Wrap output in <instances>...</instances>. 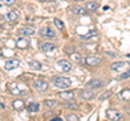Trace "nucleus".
<instances>
[{
  "instance_id": "obj_1",
  "label": "nucleus",
  "mask_w": 130,
  "mask_h": 121,
  "mask_svg": "<svg viewBox=\"0 0 130 121\" xmlns=\"http://www.w3.org/2000/svg\"><path fill=\"white\" fill-rule=\"evenodd\" d=\"M53 83L56 88H60V89H67L72 86V81L70 78H66V77H58L53 79Z\"/></svg>"
},
{
  "instance_id": "obj_2",
  "label": "nucleus",
  "mask_w": 130,
  "mask_h": 121,
  "mask_svg": "<svg viewBox=\"0 0 130 121\" xmlns=\"http://www.w3.org/2000/svg\"><path fill=\"white\" fill-rule=\"evenodd\" d=\"M9 90H10V92H11V93L13 94V95H26V93H27V89H22V88H20L19 84L15 83V82L10 83Z\"/></svg>"
},
{
  "instance_id": "obj_3",
  "label": "nucleus",
  "mask_w": 130,
  "mask_h": 121,
  "mask_svg": "<svg viewBox=\"0 0 130 121\" xmlns=\"http://www.w3.org/2000/svg\"><path fill=\"white\" fill-rule=\"evenodd\" d=\"M39 35L42 36L44 38H49V39H52V38H55L56 37V33L52 29L51 27H42L39 29Z\"/></svg>"
},
{
  "instance_id": "obj_4",
  "label": "nucleus",
  "mask_w": 130,
  "mask_h": 121,
  "mask_svg": "<svg viewBox=\"0 0 130 121\" xmlns=\"http://www.w3.org/2000/svg\"><path fill=\"white\" fill-rule=\"evenodd\" d=\"M32 87L39 92H46L48 90L49 86H48V83L46 81H43V80H41V79H37V80L34 81V83H32Z\"/></svg>"
},
{
  "instance_id": "obj_5",
  "label": "nucleus",
  "mask_w": 130,
  "mask_h": 121,
  "mask_svg": "<svg viewBox=\"0 0 130 121\" xmlns=\"http://www.w3.org/2000/svg\"><path fill=\"white\" fill-rule=\"evenodd\" d=\"M106 117L109 120H113V121L123 119V116H121V114L118 110H116V109H107L106 110Z\"/></svg>"
},
{
  "instance_id": "obj_6",
  "label": "nucleus",
  "mask_w": 130,
  "mask_h": 121,
  "mask_svg": "<svg viewBox=\"0 0 130 121\" xmlns=\"http://www.w3.org/2000/svg\"><path fill=\"white\" fill-rule=\"evenodd\" d=\"M129 65V63H125V62H115L111 64V66H109V68H111L112 71H121L126 69V67H127Z\"/></svg>"
},
{
  "instance_id": "obj_7",
  "label": "nucleus",
  "mask_w": 130,
  "mask_h": 121,
  "mask_svg": "<svg viewBox=\"0 0 130 121\" xmlns=\"http://www.w3.org/2000/svg\"><path fill=\"white\" fill-rule=\"evenodd\" d=\"M21 65V61L20 59H9L5 63V69L6 70H12L18 68Z\"/></svg>"
},
{
  "instance_id": "obj_8",
  "label": "nucleus",
  "mask_w": 130,
  "mask_h": 121,
  "mask_svg": "<svg viewBox=\"0 0 130 121\" xmlns=\"http://www.w3.org/2000/svg\"><path fill=\"white\" fill-rule=\"evenodd\" d=\"M101 61L102 59L99 56H88L87 58H85V63L89 66H96L101 63Z\"/></svg>"
},
{
  "instance_id": "obj_9",
  "label": "nucleus",
  "mask_w": 130,
  "mask_h": 121,
  "mask_svg": "<svg viewBox=\"0 0 130 121\" xmlns=\"http://www.w3.org/2000/svg\"><path fill=\"white\" fill-rule=\"evenodd\" d=\"M56 65H58L60 68H62V71H70L72 69V64L68 62V61H65V59H61L59 61L58 63H56Z\"/></svg>"
},
{
  "instance_id": "obj_10",
  "label": "nucleus",
  "mask_w": 130,
  "mask_h": 121,
  "mask_svg": "<svg viewBox=\"0 0 130 121\" xmlns=\"http://www.w3.org/2000/svg\"><path fill=\"white\" fill-rule=\"evenodd\" d=\"M103 86V81L100 79H91L90 81L87 82V87L91 89H98Z\"/></svg>"
},
{
  "instance_id": "obj_11",
  "label": "nucleus",
  "mask_w": 130,
  "mask_h": 121,
  "mask_svg": "<svg viewBox=\"0 0 130 121\" xmlns=\"http://www.w3.org/2000/svg\"><path fill=\"white\" fill-rule=\"evenodd\" d=\"M93 94L94 93H93L92 90H90V89H85V90H83L80 92V97L89 100V99H91L93 97Z\"/></svg>"
},
{
  "instance_id": "obj_12",
  "label": "nucleus",
  "mask_w": 130,
  "mask_h": 121,
  "mask_svg": "<svg viewBox=\"0 0 130 121\" xmlns=\"http://www.w3.org/2000/svg\"><path fill=\"white\" fill-rule=\"evenodd\" d=\"M60 97L62 99H65V100H71L75 97V94L73 91H64V92H61L59 93Z\"/></svg>"
},
{
  "instance_id": "obj_13",
  "label": "nucleus",
  "mask_w": 130,
  "mask_h": 121,
  "mask_svg": "<svg viewBox=\"0 0 130 121\" xmlns=\"http://www.w3.org/2000/svg\"><path fill=\"white\" fill-rule=\"evenodd\" d=\"M18 17H19V13H18V11L13 10V11H10L9 13H8V14L6 15V21H7V22L12 23V22H15L16 19H18Z\"/></svg>"
},
{
  "instance_id": "obj_14",
  "label": "nucleus",
  "mask_w": 130,
  "mask_h": 121,
  "mask_svg": "<svg viewBox=\"0 0 130 121\" xmlns=\"http://www.w3.org/2000/svg\"><path fill=\"white\" fill-rule=\"evenodd\" d=\"M16 47L19 49H26V48L29 47V41L26 38H20L18 41H16Z\"/></svg>"
},
{
  "instance_id": "obj_15",
  "label": "nucleus",
  "mask_w": 130,
  "mask_h": 121,
  "mask_svg": "<svg viewBox=\"0 0 130 121\" xmlns=\"http://www.w3.org/2000/svg\"><path fill=\"white\" fill-rule=\"evenodd\" d=\"M72 11L74 12L75 14H77V15H86L88 13V11H87L86 8H83L80 6H74V7H73V9H72Z\"/></svg>"
},
{
  "instance_id": "obj_16",
  "label": "nucleus",
  "mask_w": 130,
  "mask_h": 121,
  "mask_svg": "<svg viewBox=\"0 0 130 121\" xmlns=\"http://www.w3.org/2000/svg\"><path fill=\"white\" fill-rule=\"evenodd\" d=\"M19 33L22 36H25V37H30V36H32L35 34V30L30 27H24V28H21V29H20Z\"/></svg>"
},
{
  "instance_id": "obj_17",
  "label": "nucleus",
  "mask_w": 130,
  "mask_h": 121,
  "mask_svg": "<svg viewBox=\"0 0 130 121\" xmlns=\"http://www.w3.org/2000/svg\"><path fill=\"white\" fill-rule=\"evenodd\" d=\"M12 106L15 110H23L24 108H25V104L22 99H15L13 100V103H12Z\"/></svg>"
},
{
  "instance_id": "obj_18",
  "label": "nucleus",
  "mask_w": 130,
  "mask_h": 121,
  "mask_svg": "<svg viewBox=\"0 0 130 121\" xmlns=\"http://www.w3.org/2000/svg\"><path fill=\"white\" fill-rule=\"evenodd\" d=\"M27 64H28V66H29L31 69H36V70H40V69H41V67H42L41 63H39L38 61H35V59L28 61Z\"/></svg>"
},
{
  "instance_id": "obj_19",
  "label": "nucleus",
  "mask_w": 130,
  "mask_h": 121,
  "mask_svg": "<svg viewBox=\"0 0 130 121\" xmlns=\"http://www.w3.org/2000/svg\"><path fill=\"white\" fill-rule=\"evenodd\" d=\"M86 8H87V10H89L90 12H95L100 8V6H99V3H96L94 1H89L86 3Z\"/></svg>"
},
{
  "instance_id": "obj_20",
  "label": "nucleus",
  "mask_w": 130,
  "mask_h": 121,
  "mask_svg": "<svg viewBox=\"0 0 130 121\" xmlns=\"http://www.w3.org/2000/svg\"><path fill=\"white\" fill-rule=\"evenodd\" d=\"M41 49H42V51H44V52H53V51L56 49V47L54 46L53 43L46 42V43H43L42 46H41Z\"/></svg>"
},
{
  "instance_id": "obj_21",
  "label": "nucleus",
  "mask_w": 130,
  "mask_h": 121,
  "mask_svg": "<svg viewBox=\"0 0 130 121\" xmlns=\"http://www.w3.org/2000/svg\"><path fill=\"white\" fill-rule=\"evenodd\" d=\"M40 109V105L38 103H30L27 106V110L29 112H38Z\"/></svg>"
},
{
  "instance_id": "obj_22",
  "label": "nucleus",
  "mask_w": 130,
  "mask_h": 121,
  "mask_svg": "<svg viewBox=\"0 0 130 121\" xmlns=\"http://www.w3.org/2000/svg\"><path fill=\"white\" fill-rule=\"evenodd\" d=\"M120 97L123 98L124 100H127V102H129L130 100V89H125V90H123L119 93Z\"/></svg>"
},
{
  "instance_id": "obj_23",
  "label": "nucleus",
  "mask_w": 130,
  "mask_h": 121,
  "mask_svg": "<svg viewBox=\"0 0 130 121\" xmlns=\"http://www.w3.org/2000/svg\"><path fill=\"white\" fill-rule=\"evenodd\" d=\"M95 36H98V31L95 29H93V30H89L87 35H83L81 36V38H84V39H90L92 37H95Z\"/></svg>"
},
{
  "instance_id": "obj_24",
  "label": "nucleus",
  "mask_w": 130,
  "mask_h": 121,
  "mask_svg": "<svg viewBox=\"0 0 130 121\" xmlns=\"http://www.w3.org/2000/svg\"><path fill=\"white\" fill-rule=\"evenodd\" d=\"M54 25L56 26V28H58L59 30H63L64 29V23L61 21V19H59V18H54Z\"/></svg>"
},
{
  "instance_id": "obj_25",
  "label": "nucleus",
  "mask_w": 130,
  "mask_h": 121,
  "mask_svg": "<svg viewBox=\"0 0 130 121\" xmlns=\"http://www.w3.org/2000/svg\"><path fill=\"white\" fill-rule=\"evenodd\" d=\"M43 103L47 107H50V108H53V107L56 106V102L55 100H52V99H46Z\"/></svg>"
},
{
  "instance_id": "obj_26",
  "label": "nucleus",
  "mask_w": 130,
  "mask_h": 121,
  "mask_svg": "<svg viewBox=\"0 0 130 121\" xmlns=\"http://www.w3.org/2000/svg\"><path fill=\"white\" fill-rule=\"evenodd\" d=\"M65 108H70V109H78V106L74 103H67L64 105Z\"/></svg>"
},
{
  "instance_id": "obj_27",
  "label": "nucleus",
  "mask_w": 130,
  "mask_h": 121,
  "mask_svg": "<svg viewBox=\"0 0 130 121\" xmlns=\"http://www.w3.org/2000/svg\"><path fill=\"white\" fill-rule=\"evenodd\" d=\"M127 78H130V68H129L127 71H125L124 74H121V75H120V79H121V80L127 79Z\"/></svg>"
},
{
  "instance_id": "obj_28",
  "label": "nucleus",
  "mask_w": 130,
  "mask_h": 121,
  "mask_svg": "<svg viewBox=\"0 0 130 121\" xmlns=\"http://www.w3.org/2000/svg\"><path fill=\"white\" fill-rule=\"evenodd\" d=\"M1 3H5L6 6H13L15 3V0H0Z\"/></svg>"
},
{
  "instance_id": "obj_29",
  "label": "nucleus",
  "mask_w": 130,
  "mask_h": 121,
  "mask_svg": "<svg viewBox=\"0 0 130 121\" xmlns=\"http://www.w3.org/2000/svg\"><path fill=\"white\" fill-rule=\"evenodd\" d=\"M111 95H112V91H106V92L103 93V95L100 96V99H105L106 97H109Z\"/></svg>"
},
{
  "instance_id": "obj_30",
  "label": "nucleus",
  "mask_w": 130,
  "mask_h": 121,
  "mask_svg": "<svg viewBox=\"0 0 130 121\" xmlns=\"http://www.w3.org/2000/svg\"><path fill=\"white\" fill-rule=\"evenodd\" d=\"M71 57L76 61V62H81V57H80V55L79 54H77V53H74V54H71Z\"/></svg>"
},
{
  "instance_id": "obj_31",
  "label": "nucleus",
  "mask_w": 130,
  "mask_h": 121,
  "mask_svg": "<svg viewBox=\"0 0 130 121\" xmlns=\"http://www.w3.org/2000/svg\"><path fill=\"white\" fill-rule=\"evenodd\" d=\"M66 119H67V120H72V121H77V120H79L78 117H77L76 115H74V114L68 115V116L66 117Z\"/></svg>"
},
{
  "instance_id": "obj_32",
  "label": "nucleus",
  "mask_w": 130,
  "mask_h": 121,
  "mask_svg": "<svg viewBox=\"0 0 130 121\" xmlns=\"http://www.w3.org/2000/svg\"><path fill=\"white\" fill-rule=\"evenodd\" d=\"M51 120H52V121H61L62 119H61V118H59V117H58V118H52Z\"/></svg>"
},
{
  "instance_id": "obj_33",
  "label": "nucleus",
  "mask_w": 130,
  "mask_h": 121,
  "mask_svg": "<svg viewBox=\"0 0 130 121\" xmlns=\"http://www.w3.org/2000/svg\"><path fill=\"white\" fill-rule=\"evenodd\" d=\"M40 2H50V1H53V0H39Z\"/></svg>"
},
{
  "instance_id": "obj_34",
  "label": "nucleus",
  "mask_w": 130,
  "mask_h": 121,
  "mask_svg": "<svg viewBox=\"0 0 130 121\" xmlns=\"http://www.w3.org/2000/svg\"><path fill=\"white\" fill-rule=\"evenodd\" d=\"M75 1H83V0H75Z\"/></svg>"
}]
</instances>
